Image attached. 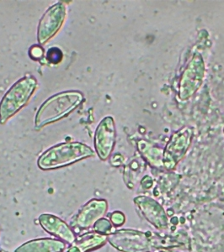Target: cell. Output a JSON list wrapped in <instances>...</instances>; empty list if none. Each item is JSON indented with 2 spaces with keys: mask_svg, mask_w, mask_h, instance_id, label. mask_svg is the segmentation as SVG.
<instances>
[{
  "mask_svg": "<svg viewBox=\"0 0 224 252\" xmlns=\"http://www.w3.org/2000/svg\"><path fill=\"white\" fill-rule=\"evenodd\" d=\"M170 252L169 251H166V250H162V251H160V252Z\"/></svg>",
  "mask_w": 224,
  "mask_h": 252,
  "instance_id": "18",
  "label": "cell"
},
{
  "mask_svg": "<svg viewBox=\"0 0 224 252\" xmlns=\"http://www.w3.org/2000/svg\"><path fill=\"white\" fill-rule=\"evenodd\" d=\"M115 141V127L112 117H106L99 124L95 136V151L101 160L112 154Z\"/></svg>",
  "mask_w": 224,
  "mask_h": 252,
  "instance_id": "8",
  "label": "cell"
},
{
  "mask_svg": "<svg viewBox=\"0 0 224 252\" xmlns=\"http://www.w3.org/2000/svg\"><path fill=\"white\" fill-rule=\"evenodd\" d=\"M112 247L121 252H149L154 244L146 233L131 229L113 231L107 236Z\"/></svg>",
  "mask_w": 224,
  "mask_h": 252,
  "instance_id": "4",
  "label": "cell"
},
{
  "mask_svg": "<svg viewBox=\"0 0 224 252\" xmlns=\"http://www.w3.org/2000/svg\"><path fill=\"white\" fill-rule=\"evenodd\" d=\"M0 231H1V227H0Z\"/></svg>",
  "mask_w": 224,
  "mask_h": 252,
  "instance_id": "19",
  "label": "cell"
},
{
  "mask_svg": "<svg viewBox=\"0 0 224 252\" xmlns=\"http://www.w3.org/2000/svg\"><path fill=\"white\" fill-rule=\"evenodd\" d=\"M134 203L146 220L159 230L169 226V219L164 208L153 198L139 196L134 198Z\"/></svg>",
  "mask_w": 224,
  "mask_h": 252,
  "instance_id": "6",
  "label": "cell"
},
{
  "mask_svg": "<svg viewBox=\"0 0 224 252\" xmlns=\"http://www.w3.org/2000/svg\"><path fill=\"white\" fill-rule=\"evenodd\" d=\"M107 241V235L90 231L77 236L74 246L78 247L81 252H91L104 247Z\"/></svg>",
  "mask_w": 224,
  "mask_h": 252,
  "instance_id": "11",
  "label": "cell"
},
{
  "mask_svg": "<svg viewBox=\"0 0 224 252\" xmlns=\"http://www.w3.org/2000/svg\"><path fill=\"white\" fill-rule=\"evenodd\" d=\"M46 59L52 64H58L63 59V52L57 47L50 48L46 54Z\"/></svg>",
  "mask_w": 224,
  "mask_h": 252,
  "instance_id": "13",
  "label": "cell"
},
{
  "mask_svg": "<svg viewBox=\"0 0 224 252\" xmlns=\"http://www.w3.org/2000/svg\"><path fill=\"white\" fill-rule=\"evenodd\" d=\"M68 252H81L78 249V247H75L73 245L72 247H69V249L68 250Z\"/></svg>",
  "mask_w": 224,
  "mask_h": 252,
  "instance_id": "17",
  "label": "cell"
},
{
  "mask_svg": "<svg viewBox=\"0 0 224 252\" xmlns=\"http://www.w3.org/2000/svg\"><path fill=\"white\" fill-rule=\"evenodd\" d=\"M43 49L40 46H35L30 50V56L34 59H39L43 56Z\"/></svg>",
  "mask_w": 224,
  "mask_h": 252,
  "instance_id": "15",
  "label": "cell"
},
{
  "mask_svg": "<svg viewBox=\"0 0 224 252\" xmlns=\"http://www.w3.org/2000/svg\"><path fill=\"white\" fill-rule=\"evenodd\" d=\"M112 230H113V224L108 219H101L94 225V231L102 235H107V236L113 232Z\"/></svg>",
  "mask_w": 224,
  "mask_h": 252,
  "instance_id": "12",
  "label": "cell"
},
{
  "mask_svg": "<svg viewBox=\"0 0 224 252\" xmlns=\"http://www.w3.org/2000/svg\"><path fill=\"white\" fill-rule=\"evenodd\" d=\"M83 95L77 91L61 93L41 105L36 116V126L41 128L69 115L82 103Z\"/></svg>",
  "mask_w": 224,
  "mask_h": 252,
  "instance_id": "2",
  "label": "cell"
},
{
  "mask_svg": "<svg viewBox=\"0 0 224 252\" xmlns=\"http://www.w3.org/2000/svg\"><path fill=\"white\" fill-rule=\"evenodd\" d=\"M142 186L145 189H149L150 188H152V178L147 176L142 181Z\"/></svg>",
  "mask_w": 224,
  "mask_h": 252,
  "instance_id": "16",
  "label": "cell"
},
{
  "mask_svg": "<svg viewBox=\"0 0 224 252\" xmlns=\"http://www.w3.org/2000/svg\"><path fill=\"white\" fill-rule=\"evenodd\" d=\"M37 87V79L30 76L21 78L10 88L0 102V123L4 124L29 101Z\"/></svg>",
  "mask_w": 224,
  "mask_h": 252,
  "instance_id": "3",
  "label": "cell"
},
{
  "mask_svg": "<svg viewBox=\"0 0 224 252\" xmlns=\"http://www.w3.org/2000/svg\"><path fill=\"white\" fill-rule=\"evenodd\" d=\"M93 156H95L94 151L84 144H60L44 152L38 159L37 165L43 171H50L69 166Z\"/></svg>",
  "mask_w": 224,
  "mask_h": 252,
  "instance_id": "1",
  "label": "cell"
},
{
  "mask_svg": "<svg viewBox=\"0 0 224 252\" xmlns=\"http://www.w3.org/2000/svg\"><path fill=\"white\" fill-rule=\"evenodd\" d=\"M66 245L58 239L40 238L22 244L15 252H64Z\"/></svg>",
  "mask_w": 224,
  "mask_h": 252,
  "instance_id": "10",
  "label": "cell"
},
{
  "mask_svg": "<svg viewBox=\"0 0 224 252\" xmlns=\"http://www.w3.org/2000/svg\"><path fill=\"white\" fill-rule=\"evenodd\" d=\"M110 220L114 226H121V225H123L125 221H126V217H125L123 213L120 212V211H115V212L112 213L111 216H110Z\"/></svg>",
  "mask_w": 224,
  "mask_h": 252,
  "instance_id": "14",
  "label": "cell"
},
{
  "mask_svg": "<svg viewBox=\"0 0 224 252\" xmlns=\"http://www.w3.org/2000/svg\"><path fill=\"white\" fill-rule=\"evenodd\" d=\"M66 17V7L63 3H57L49 8L40 20L37 39L40 44H45L59 31Z\"/></svg>",
  "mask_w": 224,
  "mask_h": 252,
  "instance_id": "5",
  "label": "cell"
},
{
  "mask_svg": "<svg viewBox=\"0 0 224 252\" xmlns=\"http://www.w3.org/2000/svg\"><path fill=\"white\" fill-rule=\"evenodd\" d=\"M38 222L41 228L49 235L58 238L64 243L73 246L76 241V235L74 229L69 224L56 215L50 214L40 215Z\"/></svg>",
  "mask_w": 224,
  "mask_h": 252,
  "instance_id": "9",
  "label": "cell"
},
{
  "mask_svg": "<svg viewBox=\"0 0 224 252\" xmlns=\"http://www.w3.org/2000/svg\"><path fill=\"white\" fill-rule=\"evenodd\" d=\"M107 210V200L93 198L79 209L78 215L75 217V225L81 230L94 227L99 220L104 218Z\"/></svg>",
  "mask_w": 224,
  "mask_h": 252,
  "instance_id": "7",
  "label": "cell"
}]
</instances>
